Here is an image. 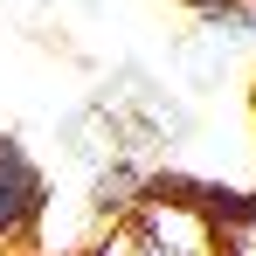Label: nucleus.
<instances>
[{
	"instance_id": "6",
	"label": "nucleus",
	"mask_w": 256,
	"mask_h": 256,
	"mask_svg": "<svg viewBox=\"0 0 256 256\" xmlns=\"http://www.w3.org/2000/svg\"><path fill=\"white\" fill-rule=\"evenodd\" d=\"M180 7H194V14H208V7H228V0H180Z\"/></svg>"
},
{
	"instance_id": "3",
	"label": "nucleus",
	"mask_w": 256,
	"mask_h": 256,
	"mask_svg": "<svg viewBox=\"0 0 256 256\" xmlns=\"http://www.w3.org/2000/svg\"><path fill=\"white\" fill-rule=\"evenodd\" d=\"M146 187H152V180H146L138 166L111 160V166L90 180V208H97V222H125V214L138 208V201H146Z\"/></svg>"
},
{
	"instance_id": "4",
	"label": "nucleus",
	"mask_w": 256,
	"mask_h": 256,
	"mask_svg": "<svg viewBox=\"0 0 256 256\" xmlns=\"http://www.w3.org/2000/svg\"><path fill=\"white\" fill-rule=\"evenodd\" d=\"M201 35H208V42H242V35H256V7L250 0L208 7V14H201Z\"/></svg>"
},
{
	"instance_id": "5",
	"label": "nucleus",
	"mask_w": 256,
	"mask_h": 256,
	"mask_svg": "<svg viewBox=\"0 0 256 256\" xmlns=\"http://www.w3.org/2000/svg\"><path fill=\"white\" fill-rule=\"evenodd\" d=\"M90 256H146V250H138V228L132 222H104V236L90 242Z\"/></svg>"
},
{
	"instance_id": "7",
	"label": "nucleus",
	"mask_w": 256,
	"mask_h": 256,
	"mask_svg": "<svg viewBox=\"0 0 256 256\" xmlns=\"http://www.w3.org/2000/svg\"><path fill=\"white\" fill-rule=\"evenodd\" d=\"M250 256H256V250H250Z\"/></svg>"
},
{
	"instance_id": "2",
	"label": "nucleus",
	"mask_w": 256,
	"mask_h": 256,
	"mask_svg": "<svg viewBox=\"0 0 256 256\" xmlns=\"http://www.w3.org/2000/svg\"><path fill=\"white\" fill-rule=\"evenodd\" d=\"M48 214V180L28 160L21 138H0V250H14L35 222Z\"/></svg>"
},
{
	"instance_id": "1",
	"label": "nucleus",
	"mask_w": 256,
	"mask_h": 256,
	"mask_svg": "<svg viewBox=\"0 0 256 256\" xmlns=\"http://www.w3.org/2000/svg\"><path fill=\"white\" fill-rule=\"evenodd\" d=\"M138 228L146 256H222V228H214L208 201H180V187H146V201L125 214Z\"/></svg>"
}]
</instances>
